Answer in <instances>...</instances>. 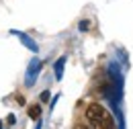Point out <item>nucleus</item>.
I'll use <instances>...</instances> for the list:
<instances>
[{
  "instance_id": "obj_1",
  "label": "nucleus",
  "mask_w": 133,
  "mask_h": 129,
  "mask_svg": "<svg viewBox=\"0 0 133 129\" xmlns=\"http://www.w3.org/2000/svg\"><path fill=\"white\" fill-rule=\"evenodd\" d=\"M84 115H86V121H88V125L92 129H115L113 115L109 113L102 105H98V102H90L86 107Z\"/></svg>"
},
{
  "instance_id": "obj_2",
  "label": "nucleus",
  "mask_w": 133,
  "mask_h": 129,
  "mask_svg": "<svg viewBox=\"0 0 133 129\" xmlns=\"http://www.w3.org/2000/svg\"><path fill=\"white\" fill-rule=\"evenodd\" d=\"M39 70H41V62L35 57L33 62L29 64V70H27V86H33V84H35V78H37Z\"/></svg>"
},
{
  "instance_id": "obj_3",
  "label": "nucleus",
  "mask_w": 133,
  "mask_h": 129,
  "mask_svg": "<svg viewBox=\"0 0 133 129\" xmlns=\"http://www.w3.org/2000/svg\"><path fill=\"white\" fill-rule=\"evenodd\" d=\"M29 117L35 119V121H39V119H41V107H39V105H31V107H29Z\"/></svg>"
},
{
  "instance_id": "obj_4",
  "label": "nucleus",
  "mask_w": 133,
  "mask_h": 129,
  "mask_svg": "<svg viewBox=\"0 0 133 129\" xmlns=\"http://www.w3.org/2000/svg\"><path fill=\"white\" fill-rule=\"evenodd\" d=\"M64 64H66V57H59L57 64H55V78L59 80L62 78V72H64Z\"/></svg>"
},
{
  "instance_id": "obj_5",
  "label": "nucleus",
  "mask_w": 133,
  "mask_h": 129,
  "mask_svg": "<svg viewBox=\"0 0 133 129\" xmlns=\"http://www.w3.org/2000/svg\"><path fill=\"white\" fill-rule=\"evenodd\" d=\"M18 37H21V41H23V43H25L27 47L31 49V51H37V45H35V43L31 41V39H29V37H27V35H23V33H18Z\"/></svg>"
},
{
  "instance_id": "obj_6",
  "label": "nucleus",
  "mask_w": 133,
  "mask_h": 129,
  "mask_svg": "<svg viewBox=\"0 0 133 129\" xmlns=\"http://www.w3.org/2000/svg\"><path fill=\"white\" fill-rule=\"evenodd\" d=\"M88 27H90V23H88V21H82V23H80V29H82V31H86Z\"/></svg>"
},
{
  "instance_id": "obj_7",
  "label": "nucleus",
  "mask_w": 133,
  "mask_h": 129,
  "mask_svg": "<svg viewBox=\"0 0 133 129\" xmlns=\"http://www.w3.org/2000/svg\"><path fill=\"white\" fill-rule=\"evenodd\" d=\"M74 129H88V125H86V123H76Z\"/></svg>"
},
{
  "instance_id": "obj_8",
  "label": "nucleus",
  "mask_w": 133,
  "mask_h": 129,
  "mask_svg": "<svg viewBox=\"0 0 133 129\" xmlns=\"http://www.w3.org/2000/svg\"><path fill=\"white\" fill-rule=\"evenodd\" d=\"M8 125H15V115H8Z\"/></svg>"
}]
</instances>
